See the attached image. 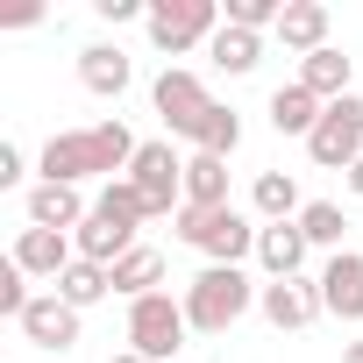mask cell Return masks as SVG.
Masks as SVG:
<instances>
[{
  "mask_svg": "<svg viewBox=\"0 0 363 363\" xmlns=\"http://www.w3.org/2000/svg\"><path fill=\"white\" fill-rule=\"evenodd\" d=\"M107 292H114V271H107V264H86V257L57 278V299H65V306H79V313H86V306H100Z\"/></svg>",
  "mask_w": 363,
  "mask_h": 363,
  "instance_id": "25",
  "label": "cell"
},
{
  "mask_svg": "<svg viewBox=\"0 0 363 363\" xmlns=\"http://www.w3.org/2000/svg\"><path fill=\"white\" fill-rule=\"evenodd\" d=\"M320 114H328V100H320V93H306L299 79L271 93V128H278V135H299V143H306V135L320 128Z\"/></svg>",
  "mask_w": 363,
  "mask_h": 363,
  "instance_id": "15",
  "label": "cell"
},
{
  "mask_svg": "<svg viewBox=\"0 0 363 363\" xmlns=\"http://www.w3.org/2000/svg\"><path fill=\"white\" fill-rule=\"evenodd\" d=\"M278 43H285V50H299V57L328 50V8H320V0H285V22H278Z\"/></svg>",
  "mask_w": 363,
  "mask_h": 363,
  "instance_id": "19",
  "label": "cell"
},
{
  "mask_svg": "<svg viewBox=\"0 0 363 363\" xmlns=\"http://www.w3.org/2000/svg\"><path fill=\"white\" fill-rule=\"evenodd\" d=\"M228 22L264 36V29H278V22H285V0H228Z\"/></svg>",
  "mask_w": 363,
  "mask_h": 363,
  "instance_id": "28",
  "label": "cell"
},
{
  "mask_svg": "<svg viewBox=\"0 0 363 363\" xmlns=\"http://www.w3.org/2000/svg\"><path fill=\"white\" fill-rule=\"evenodd\" d=\"M72 242H79V257H86V264H107V271H114V264L135 250V228H121V221H107V214H86Z\"/></svg>",
  "mask_w": 363,
  "mask_h": 363,
  "instance_id": "17",
  "label": "cell"
},
{
  "mask_svg": "<svg viewBox=\"0 0 363 363\" xmlns=\"http://www.w3.org/2000/svg\"><path fill=\"white\" fill-rule=\"evenodd\" d=\"M93 214H107V221H121V228H143V221H157V214H150V200H143V193L128 186V178H114V186H100Z\"/></svg>",
  "mask_w": 363,
  "mask_h": 363,
  "instance_id": "26",
  "label": "cell"
},
{
  "mask_svg": "<svg viewBox=\"0 0 363 363\" xmlns=\"http://www.w3.org/2000/svg\"><path fill=\"white\" fill-rule=\"evenodd\" d=\"M221 22H228V8L221 0H150V43L164 50V57H186L193 43H214L221 36Z\"/></svg>",
  "mask_w": 363,
  "mask_h": 363,
  "instance_id": "4",
  "label": "cell"
},
{
  "mask_svg": "<svg viewBox=\"0 0 363 363\" xmlns=\"http://www.w3.org/2000/svg\"><path fill=\"white\" fill-rule=\"evenodd\" d=\"M349 79H356V57H342L335 43L313 50V57H299V86L320 93V100H349Z\"/></svg>",
  "mask_w": 363,
  "mask_h": 363,
  "instance_id": "20",
  "label": "cell"
},
{
  "mask_svg": "<svg viewBox=\"0 0 363 363\" xmlns=\"http://www.w3.org/2000/svg\"><path fill=\"white\" fill-rule=\"evenodd\" d=\"M342 363H363V342H342Z\"/></svg>",
  "mask_w": 363,
  "mask_h": 363,
  "instance_id": "33",
  "label": "cell"
},
{
  "mask_svg": "<svg viewBox=\"0 0 363 363\" xmlns=\"http://www.w3.org/2000/svg\"><path fill=\"white\" fill-rule=\"evenodd\" d=\"M128 79H135V65L121 57V43H86V50H79V86H86L93 100H121Z\"/></svg>",
  "mask_w": 363,
  "mask_h": 363,
  "instance_id": "13",
  "label": "cell"
},
{
  "mask_svg": "<svg viewBox=\"0 0 363 363\" xmlns=\"http://www.w3.org/2000/svg\"><path fill=\"white\" fill-rule=\"evenodd\" d=\"M93 207L79 200V186H36L29 193V228H57V235H79V221H86Z\"/></svg>",
  "mask_w": 363,
  "mask_h": 363,
  "instance_id": "16",
  "label": "cell"
},
{
  "mask_svg": "<svg viewBox=\"0 0 363 363\" xmlns=\"http://www.w3.org/2000/svg\"><path fill=\"white\" fill-rule=\"evenodd\" d=\"M15 264H22L29 278H50V285H57V278L79 264V242L57 235V228H22V235H15Z\"/></svg>",
  "mask_w": 363,
  "mask_h": 363,
  "instance_id": "12",
  "label": "cell"
},
{
  "mask_svg": "<svg viewBox=\"0 0 363 363\" xmlns=\"http://www.w3.org/2000/svg\"><path fill=\"white\" fill-rule=\"evenodd\" d=\"M22 178H29L22 150H15V143H0V186H22Z\"/></svg>",
  "mask_w": 363,
  "mask_h": 363,
  "instance_id": "31",
  "label": "cell"
},
{
  "mask_svg": "<svg viewBox=\"0 0 363 363\" xmlns=\"http://www.w3.org/2000/svg\"><path fill=\"white\" fill-rule=\"evenodd\" d=\"M128 186L150 200V214H178L186 207V157L171 143H143L135 164H128Z\"/></svg>",
  "mask_w": 363,
  "mask_h": 363,
  "instance_id": "6",
  "label": "cell"
},
{
  "mask_svg": "<svg viewBox=\"0 0 363 363\" xmlns=\"http://www.w3.org/2000/svg\"><path fill=\"white\" fill-rule=\"evenodd\" d=\"M306 157H313L320 171H349V164L363 157V100H356V93H349V100H328L320 128L306 135Z\"/></svg>",
  "mask_w": 363,
  "mask_h": 363,
  "instance_id": "8",
  "label": "cell"
},
{
  "mask_svg": "<svg viewBox=\"0 0 363 363\" xmlns=\"http://www.w3.org/2000/svg\"><path fill=\"white\" fill-rule=\"evenodd\" d=\"M306 235H299V221H271L264 235H257V264H264V278H299L306 271Z\"/></svg>",
  "mask_w": 363,
  "mask_h": 363,
  "instance_id": "14",
  "label": "cell"
},
{
  "mask_svg": "<svg viewBox=\"0 0 363 363\" xmlns=\"http://www.w3.org/2000/svg\"><path fill=\"white\" fill-rule=\"evenodd\" d=\"M250 207L264 214V228H271V221H299V214H306V200H299V178H292V171H257Z\"/></svg>",
  "mask_w": 363,
  "mask_h": 363,
  "instance_id": "18",
  "label": "cell"
},
{
  "mask_svg": "<svg viewBox=\"0 0 363 363\" xmlns=\"http://www.w3.org/2000/svg\"><path fill=\"white\" fill-rule=\"evenodd\" d=\"M186 207H235L228 200V157H186Z\"/></svg>",
  "mask_w": 363,
  "mask_h": 363,
  "instance_id": "21",
  "label": "cell"
},
{
  "mask_svg": "<svg viewBox=\"0 0 363 363\" xmlns=\"http://www.w3.org/2000/svg\"><path fill=\"white\" fill-rule=\"evenodd\" d=\"M29 299H36V292H29V271L8 257V271H0V313H8V320H22V313H29Z\"/></svg>",
  "mask_w": 363,
  "mask_h": 363,
  "instance_id": "29",
  "label": "cell"
},
{
  "mask_svg": "<svg viewBox=\"0 0 363 363\" xmlns=\"http://www.w3.org/2000/svg\"><path fill=\"white\" fill-rule=\"evenodd\" d=\"M193 150H200V157H235V150H242V114L214 100V107H207V121L193 128Z\"/></svg>",
  "mask_w": 363,
  "mask_h": 363,
  "instance_id": "23",
  "label": "cell"
},
{
  "mask_svg": "<svg viewBox=\"0 0 363 363\" xmlns=\"http://www.w3.org/2000/svg\"><path fill=\"white\" fill-rule=\"evenodd\" d=\"M207 57H214L228 79H242V72H257V65H264V36H257V29H235V22H221V36L207 43Z\"/></svg>",
  "mask_w": 363,
  "mask_h": 363,
  "instance_id": "22",
  "label": "cell"
},
{
  "mask_svg": "<svg viewBox=\"0 0 363 363\" xmlns=\"http://www.w3.org/2000/svg\"><path fill=\"white\" fill-rule=\"evenodd\" d=\"M93 8H100V22H150L143 0H93Z\"/></svg>",
  "mask_w": 363,
  "mask_h": 363,
  "instance_id": "30",
  "label": "cell"
},
{
  "mask_svg": "<svg viewBox=\"0 0 363 363\" xmlns=\"http://www.w3.org/2000/svg\"><path fill=\"white\" fill-rule=\"evenodd\" d=\"M171 221H178V242H193L207 264H242L257 257V235H264L242 207H178Z\"/></svg>",
  "mask_w": 363,
  "mask_h": 363,
  "instance_id": "3",
  "label": "cell"
},
{
  "mask_svg": "<svg viewBox=\"0 0 363 363\" xmlns=\"http://www.w3.org/2000/svg\"><path fill=\"white\" fill-rule=\"evenodd\" d=\"M257 292H264V285H250L242 264H207V271L186 285V320H193L200 335H228V328L257 306Z\"/></svg>",
  "mask_w": 363,
  "mask_h": 363,
  "instance_id": "2",
  "label": "cell"
},
{
  "mask_svg": "<svg viewBox=\"0 0 363 363\" xmlns=\"http://www.w3.org/2000/svg\"><path fill=\"white\" fill-rule=\"evenodd\" d=\"M36 349H50V356H65V349H79V306H65L57 292H36L29 299V313L15 320Z\"/></svg>",
  "mask_w": 363,
  "mask_h": 363,
  "instance_id": "11",
  "label": "cell"
},
{
  "mask_svg": "<svg viewBox=\"0 0 363 363\" xmlns=\"http://www.w3.org/2000/svg\"><path fill=\"white\" fill-rule=\"evenodd\" d=\"M342 178H349V193H356V200H363V157H356V164H349V171H342Z\"/></svg>",
  "mask_w": 363,
  "mask_h": 363,
  "instance_id": "32",
  "label": "cell"
},
{
  "mask_svg": "<svg viewBox=\"0 0 363 363\" xmlns=\"http://www.w3.org/2000/svg\"><path fill=\"white\" fill-rule=\"evenodd\" d=\"M135 135H128V121L114 114V121H93V128H65V135H50L43 143V157H36V171H43V186H79V178H128V164H135Z\"/></svg>",
  "mask_w": 363,
  "mask_h": 363,
  "instance_id": "1",
  "label": "cell"
},
{
  "mask_svg": "<svg viewBox=\"0 0 363 363\" xmlns=\"http://www.w3.org/2000/svg\"><path fill=\"white\" fill-rule=\"evenodd\" d=\"M257 313H264L278 335L313 328V320H320V285H313V278H271V285L257 292Z\"/></svg>",
  "mask_w": 363,
  "mask_h": 363,
  "instance_id": "9",
  "label": "cell"
},
{
  "mask_svg": "<svg viewBox=\"0 0 363 363\" xmlns=\"http://www.w3.org/2000/svg\"><path fill=\"white\" fill-rule=\"evenodd\" d=\"M107 363H150V356H135V349H121V356H107Z\"/></svg>",
  "mask_w": 363,
  "mask_h": 363,
  "instance_id": "34",
  "label": "cell"
},
{
  "mask_svg": "<svg viewBox=\"0 0 363 363\" xmlns=\"http://www.w3.org/2000/svg\"><path fill=\"white\" fill-rule=\"evenodd\" d=\"M193 320H186V299L171 292H150V299H128V349L150 356V363H171L178 349H186Z\"/></svg>",
  "mask_w": 363,
  "mask_h": 363,
  "instance_id": "5",
  "label": "cell"
},
{
  "mask_svg": "<svg viewBox=\"0 0 363 363\" xmlns=\"http://www.w3.org/2000/svg\"><path fill=\"white\" fill-rule=\"evenodd\" d=\"M150 107H157V121H164L171 135H193V128L207 121L214 93L200 86V72H186V65H164V72H157V86H150Z\"/></svg>",
  "mask_w": 363,
  "mask_h": 363,
  "instance_id": "7",
  "label": "cell"
},
{
  "mask_svg": "<svg viewBox=\"0 0 363 363\" xmlns=\"http://www.w3.org/2000/svg\"><path fill=\"white\" fill-rule=\"evenodd\" d=\"M320 313H335V320H363V250H335L328 264H320Z\"/></svg>",
  "mask_w": 363,
  "mask_h": 363,
  "instance_id": "10",
  "label": "cell"
},
{
  "mask_svg": "<svg viewBox=\"0 0 363 363\" xmlns=\"http://www.w3.org/2000/svg\"><path fill=\"white\" fill-rule=\"evenodd\" d=\"M157 285H164V257H157L150 242H135V250L114 264V292H128V299H150Z\"/></svg>",
  "mask_w": 363,
  "mask_h": 363,
  "instance_id": "24",
  "label": "cell"
},
{
  "mask_svg": "<svg viewBox=\"0 0 363 363\" xmlns=\"http://www.w3.org/2000/svg\"><path fill=\"white\" fill-rule=\"evenodd\" d=\"M299 235H306L313 250H342V235H349V214H342L335 200H306V214H299Z\"/></svg>",
  "mask_w": 363,
  "mask_h": 363,
  "instance_id": "27",
  "label": "cell"
}]
</instances>
